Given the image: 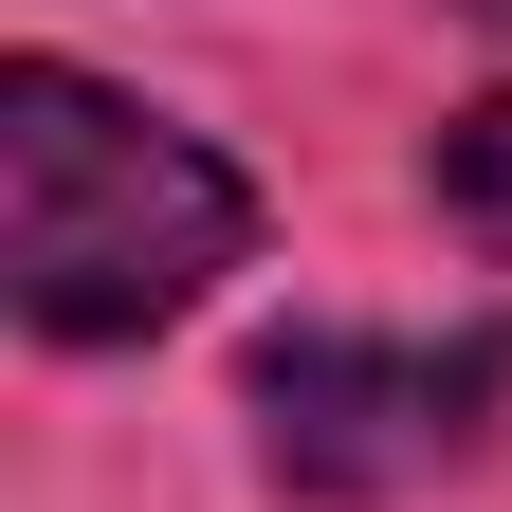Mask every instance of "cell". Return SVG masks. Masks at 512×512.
<instances>
[{
  "instance_id": "6da1fadb",
  "label": "cell",
  "mask_w": 512,
  "mask_h": 512,
  "mask_svg": "<svg viewBox=\"0 0 512 512\" xmlns=\"http://www.w3.org/2000/svg\"><path fill=\"white\" fill-rule=\"evenodd\" d=\"M238 238H256V183L202 128H165L74 55L0 74V293L37 348H147L165 311L238 275Z\"/></svg>"
},
{
  "instance_id": "7a4b0ae2",
  "label": "cell",
  "mask_w": 512,
  "mask_h": 512,
  "mask_svg": "<svg viewBox=\"0 0 512 512\" xmlns=\"http://www.w3.org/2000/svg\"><path fill=\"white\" fill-rule=\"evenodd\" d=\"M512 403V330H275L256 348V458L293 494H403L439 458H476Z\"/></svg>"
},
{
  "instance_id": "3957f363",
  "label": "cell",
  "mask_w": 512,
  "mask_h": 512,
  "mask_svg": "<svg viewBox=\"0 0 512 512\" xmlns=\"http://www.w3.org/2000/svg\"><path fill=\"white\" fill-rule=\"evenodd\" d=\"M421 202L458 220L476 256H512V92H476V110H458V128L421 147Z\"/></svg>"
},
{
  "instance_id": "277c9868",
  "label": "cell",
  "mask_w": 512,
  "mask_h": 512,
  "mask_svg": "<svg viewBox=\"0 0 512 512\" xmlns=\"http://www.w3.org/2000/svg\"><path fill=\"white\" fill-rule=\"evenodd\" d=\"M476 19H512V0H476Z\"/></svg>"
}]
</instances>
